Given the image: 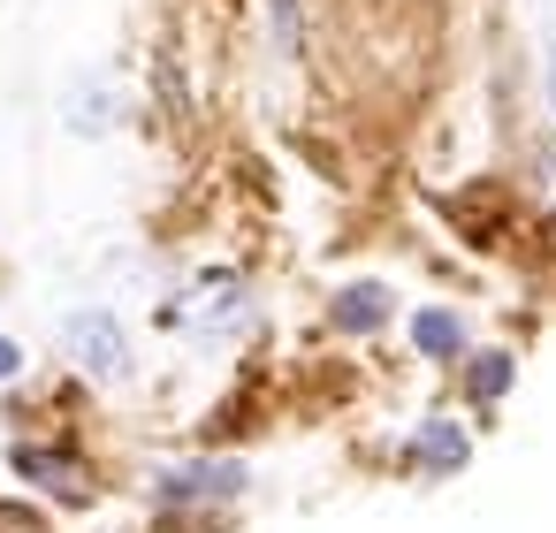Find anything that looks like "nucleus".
<instances>
[{"mask_svg":"<svg viewBox=\"0 0 556 533\" xmlns=\"http://www.w3.org/2000/svg\"><path fill=\"white\" fill-rule=\"evenodd\" d=\"M16 472L39 480V487H54V495H70V503L85 495V472L70 465V449H39V442H24V449H16Z\"/></svg>","mask_w":556,"mask_h":533,"instance_id":"nucleus-4","label":"nucleus"},{"mask_svg":"<svg viewBox=\"0 0 556 533\" xmlns=\"http://www.w3.org/2000/svg\"><path fill=\"white\" fill-rule=\"evenodd\" d=\"M548 107H556V39H548Z\"/></svg>","mask_w":556,"mask_h":533,"instance_id":"nucleus-9","label":"nucleus"},{"mask_svg":"<svg viewBox=\"0 0 556 533\" xmlns=\"http://www.w3.org/2000/svg\"><path fill=\"white\" fill-rule=\"evenodd\" d=\"M412 343H419L427 358H457V351H465V320L434 305V313H419V320H412Z\"/></svg>","mask_w":556,"mask_h":533,"instance_id":"nucleus-6","label":"nucleus"},{"mask_svg":"<svg viewBox=\"0 0 556 533\" xmlns=\"http://www.w3.org/2000/svg\"><path fill=\"white\" fill-rule=\"evenodd\" d=\"M16 366H24V351H16V343H0V381H9Z\"/></svg>","mask_w":556,"mask_h":533,"instance_id":"nucleus-8","label":"nucleus"},{"mask_svg":"<svg viewBox=\"0 0 556 533\" xmlns=\"http://www.w3.org/2000/svg\"><path fill=\"white\" fill-rule=\"evenodd\" d=\"M70 351H77V366H92L100 381H123L130 373V343H123V328H115V313H70Z\"/></svg>","mask_w":556,"mask_h":533,"instance_id":"nucleus-1","label":"nucleus"},{"mask_svg":"<svg viewBox=\"0 0 556 533\" xmlns=\"http://www.w3.org/2000/svg\"><path fill=\"white\" fill-rule=\"evenodd\" d=\"M510 389V351H480L472 366H465V396H480V404H495Z\"/></svg>","mask_w":556,"mask_h":533,"instance_id":"nucleus-7","label":"nucleus"},{"mask_svg":"<svg viewBox=\"0 0 556 533\" xmlns=\"http://www.w3.org/2000/svg\"><path fill=\"white\" fill-rule=\"evenodd\" d=\"M381 320H389V290L381 282H351V290L328 297V328H343V335H366Z\"/></svg>","mask_w":556,"mask_h":533,"instance_id":"nucleus-2","label":"nucleus"},{"mask_svg":"<svg viewBox=\"0 0 556 533\" xmlns=\"http://www.w3.org/2000/svg\"><path fill=\"white\" fill-rule=\"evenodd\" d=\"M465 427H450V419H427L419 427V442H412V457H419V472H457L465 465Z\"/></svg>","mask_w":556,"mask_h":533,"instance_id":"nucleus-5","label":"nucleus"},{"mask_svg":"<svg viewBox=\"0 0 556 533\" xmlns=\"http://www.w3.org/2000/svg\"><path fill=\"white\" fill-rule=\"evenodd\" d=\"M244 465H176L161 472V503H191V495H237Z\"/></svg>","mask_w":556,"mask_h":533,"instance_id":"nucleus-3","label":"nucleus"}]
</instances>
